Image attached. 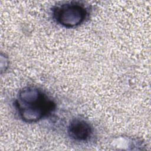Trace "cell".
Segmentation results:
<instances>
[{"label": "cell", "instance_id": "cell-1", "mask_svg": "<svg viewBox=\"0 0 151 151\" xmlns=\"http://www.w3.org/2000/svg\"><path fill=\"white\" fill-rule=\"evenodd\" d=\"M14 104L21 119L29 123L46 117L55 108L54 101L44 91L34 86L20 90Z\"/></svg>", "mask_w": 151, "mask_h": 151}, {"label": "cell", "instance_id": "cell-2", "mask_svg": "<svg viewBox=\"0 0 151 151\" xmlns=\"http://www.w3.org/2000/svg\"><path fill=\"white\" fill-rule=\"evenodd\" d=\"M54 20L61 26L72 28L83 24L88 16L84 4L78 2H68L55 6L52 9Z\"/></svg>", "mask_w": 151, "mask_h": 151}, {"label": "cell", "instance_id": "cell-3", "mask_svg": "<svg viewBox=\"0 0 151 151\" xmlns=\"http://www.w3.org/2000/svg\"><path fill=\"white\" fill-rule=\"evenodd\" d=\"M67 132L68 136L77 142L88 140L93 133L92 127L90 124L81 118L73 119L68 124Z\"/></svg>", "mask_w": 151, "mask_h": 151}]
</instances>
